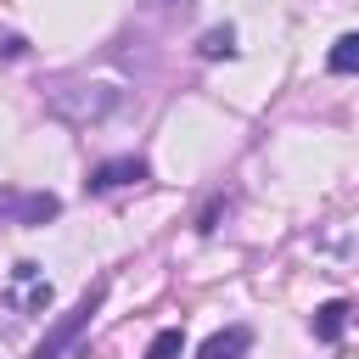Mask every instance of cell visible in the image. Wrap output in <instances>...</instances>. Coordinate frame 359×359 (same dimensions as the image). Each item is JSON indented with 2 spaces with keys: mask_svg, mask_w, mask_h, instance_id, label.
<instances>
[{
  "mask_svg": "<svg viewBox=\"0 0 359 359\" xmlns=\"http://www.w3.org/2000/svg\"><path fill=\"white\" fill-rule=\"evenodd\" d=\"M101 303H107V280H95V286H90V292H84V297H79V303H73V309H67V314L45 331V342H39L28 359H62V353L79 342V331L95 320V309H101Z\"/></svg>",
  "mask_w": 359,
  "mask_h": 359,
  "instance_id": "1",
  "label": "cell"
},
{
  "mask_svg": "<svg viewBox=\"0 0 359 359\" xmlns=\"http://www.w3.org/2000/svg\"><path fill=\"white\" fill-rule=\"evenodd\" d=\"M140 180H151V163H146L140 151H129V157H107V163H95L90 180H84V191H90V196H107V191H118V185H140Z\"/></svg>",
  "mask_w": 359,
  "mask_h": 359,
  "instance_id": "2",
  "label": "cell"
},
{
  "mask_svg": "<svg viewBox=\"0 0 359 359\" xmlns=\"http://www.w3.org/2000/svg\"><path fill=\"white\" fill-rule=\"evenodd\" d=\"M112 107H118V90H112V84H95V95H84V101H73L67 90L50 95V112H56V118H73V123H95V118H107Z\"/></svg>",
  "mask_w": 359,
  "mask_h": 359,
  "instance_id": "3",
  "label": "cell"
},
{
  "mask_svg": "<svg viewBox=\"0 0 359 359\" xmlns=\"http://www.w3.org/2000/svg\"><path fill=\"white\" fill-rule=\"evenodd\" d=\"M0 213H6V224H45V219L62 213V196H50V191H34V196L0 191Z\"/></svg>",
  "mask_w": 359,
  "mask_h": 359,
  "instance_id": "4",
  "label": "cell"
},
{
  "mask_svg": "<svg viewBox=\"0 0 359 359\" xmlns=\"http://www.w3.org/2000/svg\"><path fill=\"white\" fill-rule=\"evenodd\" d=\"M247 353H252V325H224L196 348V359H247Z\"/></svg>",
  "mask_w": 359,
  "mask_h": 359,
  "instance_id": "5",
  "label": "cell"
},
{
  "mask_svg": "<svg viewBox=\"0 0 359 359\" xmlns=\"http://www.w3.org/2000/svg\"><path fill=\"white\" fill-rule=\"evenodd\" d=\"M309 331H314V342H337V337L348 331V303H342V297L320 303V309L309 314Z\"/></svg>",
  "mask_w": 359,
  "mask_h": 359,
  "instance_id": "6",
  "label": "cell"
},
{
  "mask_svg": "<svg viewBox=\"0 0 359 359\" xmlns=\"http://www.w3.org/2000/svg\"><path fill=\"white\" fill-rule=\"evenodd\" d=\"M325 67H331V73H342V79H348V73H359V28H353V34H342V39L325 50Z\"/></svg>",
  "mask_w": 359,
  "mask_h": 359,
  "instance_id": "7",
  "label": "cell"
},
{
  "mask_svg": "<svg viewBox=\"0 0 359 359\" xmlns=\"http://www.w3.org/2000/svg\"><path fill=\"white\" fill-rule=\"evenodd\" d=\"M196 56L202 62H219V56H236V28L224 22V28H208L202 39H196Z\"/></svg>",
  "mask_w": 359,
  "mask_h": 359,
  "instance_id": "8",
  "label": "cell"
},
{
  "mask_svg": "<svg viewBox=\"0 0 359 359\" xmlns=\"http://www.w3.org/2000/svg\"><path fill=\"white\" fill-rule=\"evenodd\" d=\"M180 353H185V325H163L146 342V359H180Z\"/></svg>",
  "mask_w": 359,
  "mask_h": 359,
  "instance_id": "9",
  "label": "cell"
},
{
  "mask_svg": "<svg viewBox=\"0 0 359 359\" xmlns=\"http://www.w3.org/2000/svg\"><path fill=\"white\" fill-rule=\"evenodd\" d=\"M22 50H28L22 34H6V39H0V56H22Z\"/></svg>",
  "mask_w": 359,
  "mask_h": 359,
  "instance_id": "10",
  "label": "cell"
},
{
  "mask_svg": "<svg viewBox=\"0 0 359 359\" xmlns=\"http://www.w3.org/2000/svg\"><path fill=\"white\" fill-rule=\"evenodd\" d=\"M151 6H168V0H151Z\"/></svg>",
  "mask_w": 359,
  "mask_h": 359,
  "instance_id": "11",
  "label": "cell"
}]
</instances>
